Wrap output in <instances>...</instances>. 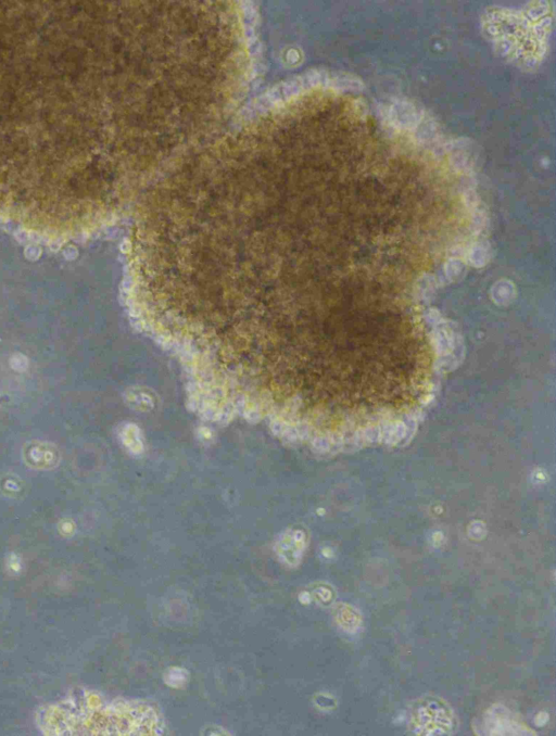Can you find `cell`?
<instances>
[{
    "label": "cell",
    "mask_w": 556,
    "mask_h": 736,
    "mask_svg": "<svg viewBox=\"0 0 556 736\" xmlns=\"http://www.w3.org/2000/svg\"><path fill=\"white\" fill-rule=\"evenodd\" d=\"M410 719L418 734H445L453 729L454 724L453 712L438 699L417 701Z\"/></svg>",
    "instance_id": "1"
},
{
    "label": "cell",
    "mask_w": 556,
    "mask_h": 736,
    "mask_svg": "<svg viewBox=\"0 0 556 736\" xmlns=\"http://www.w3.org/2000/svg\"><path fill=\"white\" fill-rule=\"evenodd\" d=\"M25 459L34 468H50L56 459L58 454L52 446H47L45 443H34L25 453Z\"/></svg>",
    "instance_id": "2"
},
{
    "label": "cell",
    "mask_w": 556,
    "mask_h": 736,
    "mask_svg": "<svg viewBox=\"0 0 556 736\" xmlns=\"http://www.w3.org/2000/svg\"><path fill=\"white\" fill-rule=\"evenodd\" d=\"M122 441L132 452H137L141 447L139 431L136 426H125L122 430Z\"/></svg>",
    "instance_id": "3"
}]
</instances>
